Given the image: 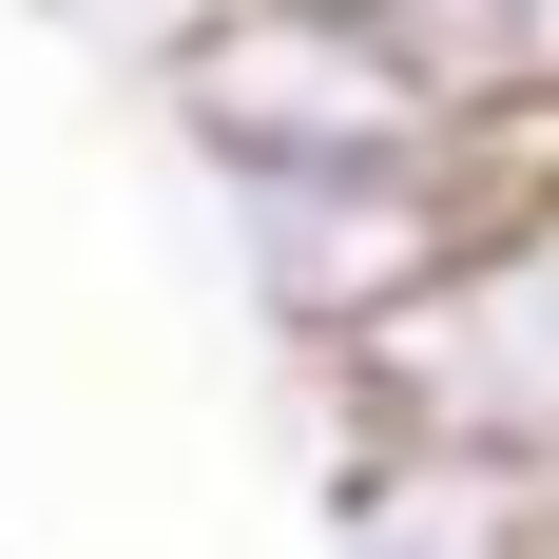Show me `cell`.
I'll use <instances>...</instances> for the list:
<instances>
[{
	"mask_svg": "<svg viewBox=\"0 0 559 559\" xmlns=\"http://www.w3.org/2000/svg\"><path fill=\"white\" fill-rule=\"evenodd\" d=\"M386 58L425 78L463 155L559 174V0H386Z\"/></svg>",
	"mask_w": 559,
	"mask_h": 559,
	"instance_id": "3957f363",
	"label": "cell"
},
{
	"mask_svg": "<svg viewBox=\"0 0 559 559\" xmlns=\"http://www.w3.org/2000/svg\"><path fill=\"white\" fill-rule=\"evenodd\" d=\"M329 559H559V463L347 425L329 444Z\"/></svg>",
	"mask_w": 559,
	"mask_h": 559,
	"instance_id": "7a4b0ae2",
	"label": "cell"
},
{
	"mask_svg": "<svg viewBox=\"0 0 559 559\" xmlns=\"http://www.w3.org/2000/svg\"><path fill=\"white\" fill-rule=\"evenodd\" d=\"M309 20H386V0H309Z\"/></svg>",
	"mask_w": 559,
	"mask_h": 559,
	"instance_id": "5b68a950",
	"label": "cell"
},
{
	"mask_svg": "<svg viewBox=\"0 0 559 559\" xmlns=\"http://www.w3.org/2000/svg\"><path fill=\"white\" fill-rule=\"evenodd\" d=\"M20 20H58V39H97V20H116V0H20Z\"/></svg>",
	"mask_w": 559,
	"mask_h": 559,
	"instance_id": "277c9868",
	"label": "cell"
},
{
	"mask_svg": "<svg viewBox=\"0 0 559 559\" xmlns=\"http://www.w3.org/2000/svg\"><path fill=\"white\" fill-rule=\"evenodd\" d=\"M502 193L521 174H483V155H309V174H193V231H213V271L251 289V329H271L289 367H329V347L386 329Z\"/></svg>",
	"mask_w": 559,
	"mask_h": 559,
	"instance_id": "6da1fadb",
	"label": "cell"
}]
</instances>
